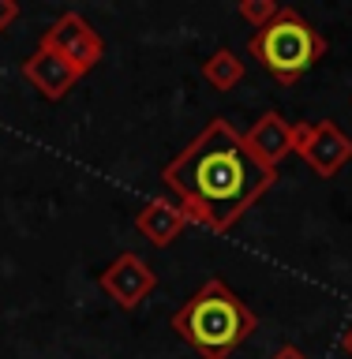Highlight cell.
I'll list each match as a JSON object with an SVG mask.
<instances>
[{
  "mask_svg": "<svg viewBox=\"0 0 352 359\" xmlns=\"http://www.w3.org/2000/svg\"><path fill=\"white\" fill-rule=\"evenodd\" d=\"M236 11H240V19H247L255 30H263V27H270V22L278 19L281 4H278V0H240Z\"/></svg>",
  "mask_w": 352,
  "mask_h": 359,
  "instance_id": "cell-11",
  "label": "cell"
},
{
  "mask_svg": "<svg viewBox=\"0 0 352 359\" xmlns=\"http://www.w3.org/2000/svg\"><path fill=\"white\" fill-rule=\"evenodd\" d=\"M341 348H345V355L352 359V322H348V330H345V337H341Z\"/></svg>",
  "mask_w": 352,
  "mask_h": 359,
  "instance_id": "cell-14",
  "label": "cell"
},
{
  "mask_svg": "<svg viewBox=\"0 0 352 359\" xmlns=\"http://www.w3.org/2000/svg\"><path fill=\"white\" fill-rule=\"evenodd\" d=\"M41 49L56 53L60 60H67L75 67L79 75H86L90 67L101 64V56H105V41H101V34L90 27V22L79 15V11H64L56 22L41 30Z\"/></svg>",
  "mask_w": 352,
  "mask_h": 359,
  "instance_id": "cell-4",
  "label": "cell"
},
{
  "mask_svg": "<svg viewBox=\"0 0 352 359\" xmlns=\"http://www.w3.org/2000/svg\"><path fill=\"white\" fill-rule=\"evenodd\" d=\"M270 359H311V355L304 352V348H296V344H281V348H278V352L270 355Z\"/></svg>",
  "mask_w": 352,
  "mask_h": 359,
  "instance_id": "cell-13",
  "label": "cell"
},
{
  "mask_svg": "<svg viewBox=\"0 0 352 359\" xmlns=\"http://www.w3.org/2000/svg\"><path fill=\"white\" fill-rule=\"evenodd\" d=\"M296 154L311 165L315 176L330 180L352 161V139L334 120L296 123Z\"/></svg>",
  "mask_w": 352,
  "mask_h": 359,
  "instance_id": "cell-5",
  "label": "cell"
},
{
  "mask_svg": "<svg viewBox=\"0 0 352 359\" xmlns=\"http://www.w3.org/2000/svg\"><path fill=\"white\" fill-rule=\"evenodd\" d=\"M244 146L266 168H278L289 154H296V123H289L281 112L270 109V112H263V116L244 131Z\"/></svg>",
  "mask_w": 352,
  "mask_h": 359,
  "instance_id": "cell-7",
  "label": "cell"
},
{
  "mask_svg": "<svg viewBox=\"0 0 352 359\" xmlns=\"http://www.w3.org/2000/svg\"><path fill=\"white\" fill-rule=\"evenodd\" d=\"M348 105H352V97H348Z\"/></svg>",
  "mask_w": 352,
  "mask_h": 359,
  "instance_id": "cell-15",
  "label": "cell"
},
{
  "mask_svg": "<svg viewBox=\"0 0 352 359\" xmlns=\"http://www.w3.org/2000/svg\"><path fill=\"white\" fill-rule=\"evenodd\" d=\"M15 19H19V4L15 0H0V34H4Z\"/></svg>",
  "mask_w": 352,
  "mask_h": 359,
  "instance_id": "cell-12",
  "label": "cell"
},
{
  "mask_svg": "<svg viewBox=\"0 0 352 359\" xmlns=\"http://www.w3.org/2000/svg\"><path fill=\"white\" fill-rule=\"evenodd\" d=\"M202 79H207L218 94H229V90H236V83L244 79V60L221 45V49H214L207 60H202Z\"/></svg>",
  "mask_w": 352,
  "mask_h": 359,
  "instance_id": "cell-10",
  "label": "cell"
},
{
  "mask_svg": "<svg viewBox=\"0 0 352 359\" xmlns=\"http://www.w3.org/2000/svg\"><path fill=\"white\" fill-rule=\"evenodd\" d=\"M326 49H330V45H326L322 30H315L296 8H281L278 19L270 22V27L255 30L252 41H247V53H252L259 60V67L274 75L281 86L300 83V79L326 56Z\"/></svg>",
  "mask_w": 352,
  "mask_h": 359,
  "instance_id": "cell-3",
  "label": "cell"
},
{
  "mask_svg": "<svg viewBox=\"0 0 352 359\" xmlns=\"http://www.w3.org/2000/svg\"><path fill=\"white\" fill-rule=\"evenodd\" d=\"M22 75H27V83L38 90L45 101L67 97V90H72L79 79H83L67 60H60V56L49 53V49H41V45L27 56V60H22Z\"/></svg>",
  "mask_w": 352,
  "mask_h": 359,
  "instance_id": "cell-8",
  "label": "cell"
},
{
  "mask_svg": "<svg viewBox=\"0 0 352 359\" xmlns=\"http://www.w3.org/2000/svg\"><path fill=\"white\" fill-rule=\"evenodd\" d=\"M98 288L105 292L120 311H135L157 288V273L135 251H124L98 273Z\"/></svg>",
  "mask_w": 352,
  "mask_h": 359,
  "instance_id": "cell-6",
  "label": "cell"
},
{
  "mask_svg": "<svg viewBox=\"0 0 352 359\" xmlns=\"http://www.w3.org/2000/svg\"><path fill=\"white\" fill-rule=\"evenodd\" d=\"M169 325L202 359H229L240 344L252 341V333L259 330V318L221 277H210L199 292H191L173 311Z\"/></svg>",
  "mask_w": 352,
  "mask_h": 359,
  "instance_id": "cell-2",
  "label": "cell"
},
{
  "mask_svg": "<svg viewBox=\"0 0 352 359\" xmlns=\"http://www.w3.org/2000/svg\"><path fill=\"white\" fill-rule=\"evenodd\" d=\"M162 184L176 195L188 224L229 232L278 184V168H266L247 150L244 131H236L225 116H214L162 168Z\"/></svg>",
  "mask_w": 352,
  "mask_h": 359,
  "instance_id": "cell-1",
  "label": "cell"
},
{
  "mask_svg": "<svg viewBox=\"0 0 352 359\" xmlns=\"http://www.w3.org/2000/svg\"><path fill=\"white\" fill-rule=\"evenodd\" d=\"M184 229H188L184 210H180L176 202H169V198H150L139 213H135V232H139L150 247L176 243V236Z\"/></svg>",
  "mask_w": 352,
  "mask_h": 359,
  "instance_id": "cell-9",
  "label": "cell"
}]
</instances>
